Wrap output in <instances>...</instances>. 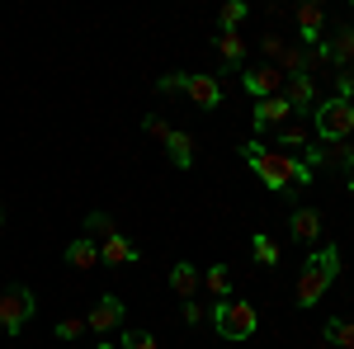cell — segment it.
Instances as JSON below:
<instances>
[{"label": "cell", "instance_id": "1", "mask_svg": "<svg viewBox=\"0 0 354 349\" xmlns=\"http://www.w3.org/2000/svg\"><path fill=\"white\" fill-rule=\"evenodd\" d=\"M241 156H245V165L265 180V189H274V194H293L298 185H312V165L293 161L288 151H270V147H260V142H245Z\"/></svg>", "mask_w": 354, "mask_h": 349}, {"label": "cell", "instance_id": "2", "mask_svg": "<svg viewBox=\"0 0 354 349\" xmlns=\"http://www.w3.org/2000/svg\"><path fill=\"white\" fill-rule=\"evenodd\" d=\"M335 274H340V245L312 250L302 260V274H298V307H317L326 297V288L335 283Z\"/></svg>", "mask_w": 354, "mask_h": 349}, {"label": "cell", "instance_id": "3", "mask_svg": "<svg viewBox=\"0 0 354 349\" xmlns=\"http://www.w3.org/2000/svg\"><path fill=\"white\" fill-rule=\"evenodd\" d=\"M213 330H218L222 340H250V335L260 330V312H255V302H236V297L213 302Z\"/></svg>", "mask_w": 354, "mask_h": 349}, {"label": "cell", "instance_id": "4", "mask_svg": "<svg viewBox=\"0 0 354 349\" xmlns=\"http://www.w3.org/2000/svg\"><path fill=\"white\" fill-rule=\"evenodd\" d=\"M317 133L326 137L330 147L335 142H345V137H354V104H345V100H322L317 104Z\"/></svg>", "mask_w": 354, "mask_h": 349}, {"label": "cell", "instance_id": "5", "mask_svg": "<svg viewBox=\"0 0 354 349\" xmlns=\"http://www.w3.org/2000/svg\"><path fill=\"white\" fill-rule=\"evenodd\" d=\"M33 307H38V302H33V293H28L24 283L5 288V293H0V330H5V335H19L28 326V317H33Z\"/></svg>", "mask_w": 354, "mask_h": 349}, {"label": "cell", "instance_id": "6", "mask_svg": "<svg viewBox=\"0 0 354 349\" xmlns=\"http://www.w3.org/2000/svg\"><path fill=\"white\" fill-rule=\"evenodd\" d=\"M123 312H128V307H123V297L104 293L100 302H95V307H90V317H85V326H90L95 335H113V330L123 326Z\"/></svg>", "mask_w": 354, "mask_h": 349}, {"label": "cell", "instance_id": "7", "mask_svg": "<svg viewBox=\"0 0 354 349\" xmlns=\"http://www.w3.org/2000/svg\"><path fill=\"white\" fill-rule=\"evenodd\" d=\"M241 85L255 100H274V95H283V71H279L274 62H265V66H250L241 76Z\"/></svg>", "mask_w": 354, "mask_h": 349}, {"label": "cell", "instance_id": "8", "mask_svg": "<svg viewBox=\"0 0 354 349\" xmlns=\"http://www.w3.org/2000/svg\"><path fill=\"white\" fill-rule=\"evenodd\" d=\"M95 245H100V265H137V260H142V250H137L123 232H109L104 241H95Z\"/></svg>", "mask_w": 354, "mask_h": 349}, {"label": "cell", "instance_id": "9", "mask_svg": "<svg viewBox=\"0 0 354 349\" xmlns=\"http://www.w3.org/2000/svg\"><path fill=\"white\" fill-rule=\"evenodd\" d=\"M293 15H298V28H302V48H317L322 43V28H326V10L317 0H302Z\"/></svg>", "mask_w": 354, "mask_h": 349}, {"label": "cell", "instance_id": "10", "mask_svg": "<svg viewBox=\"0 0 354 349\" xmlns=\"http://www.w3.org/2000/svg\"><path fill=\"white\" fill-rule=\"evenodd\" d=\"M330 66H354V24H340L330 38H322Z\"/></svg>", "mask_w": 354, "mask_h": 349}, {"label": "cell", "instance_id": "11", "mask_svg": "<svg viewBox=\"0 0 354 349\" xmlns=\"http://www.w3.org/2000/svg\"><path fill=\"white\" fill-rule=\"evenodd\" d=\"M288 236H293V241H322V213H317V208H293V217H288Z\"/></svg>", "mask_w": 354, "mask_h": 349}, {"label": "cell", "instance_id": "12", "mask_svg": "<svg viewBox=\"0 0 354 349\" xmlns=\"http://www.w3.org/2000/svg\"><path fill=\"white\" fill-rule=\"evenodd\" d=\"M185 95H189L198 109H218L222 104V81L218 76H189V81H185Z\"/></svg>", "mask_w": 354, "mask_h": 349}, {"label": "cell", "instance_id": "13", "mask_svg": "<svg viewBox=\"0 0 354 349\" xmlns=\"http://www.w3.org/2000/svg\"><path fill=\"white\" fill-rule=\"evenodd\" d=\"M198 283H203V274L189 265V260H180V265H170V293L180 297V302H194L198 293Z\"/></svg>", "mask_w": 354, "mask_h": 349}, {"label": "cell", "instance_id": "14", "mask_svg": "<svg viewBox=\"0 0 354 349\" xmlns=\"http://www.w3.org/2000/svg\"><path fill=\"white\" fill-rule=\"evenodd\" d=\"M293 109L283 95H274V100H255V133H265V128H283V118H288Z\"/></svg>", "mask_w": 354, "mask_h": 349}, {"label": "cell", "instance_id": "15", "mask_svg": "<svg viewBox=\"0 0 354 349\" xmlns=\"http://www.w3.org/2000/svg\"><path fill=\"white\" fill-rule=\"evenodd\" d=\"M283 100H288L293 113H298V109H312L317 104V85H312V76H288V81H283Z\"/></svg>", "mask_w": 354, "mask_h": 349}, {"label": "cell", "instance_id": "16", "mask_svg": "<svg viewBox=\"0 0 354 349\" xmlns=\"http://www.w3.org/2000/svg\"><path fill=\"white\" fill-rule=\"evenodd\" d=\"M165 151H170V165H175V170H189V165H194V137L180 133V128H170Z\"/></svg>", "mask_w": 354, "mask_h": 349}, {"label": "cell", "instance_id": "17", "mask_svg": "<svg viewBox=\"0 0 354 349\" xmlns=\"http://www.w3.org/2000/svg\"><path fill=\"white\" fill-rule=\"evenodd\" d=\"M66 265L71 269H95L100 265V245L90 241V236H76V241L66 245Z\"/></svg>", "mask_w": 354, "mask_h": 349}, {"label": "cell", "instance_id": "18", "mask_svg": "<svg viewBox=\"0 0 354 349\" xmlns=\"http://www.w3.org/2000/svg\"><path fill=\"white\" fill-rule=\"evenodd\" d=\"M245 15H250L245 0H227V5L218 10V28H222V33H236V28L245 24Z\"/></svg>", "mask_w": 354, "mask_h": 349}, {"label": "cell", "instance_id": "19", "mask_svg": "<svg viewBox=\"0 0 354 349\" xmlns=\"http://www.w3.org/2000/svg\"><path fill=\"white\" fill-rule=\"evenodd\" d=\"M203 288L218 297V302H227L232 297V274H227V265H213L208 274H203Z\"/></svg>", "mask_w": 354, "mask_h": 349}, {"label": "cell", "instance_id": "20", "mask_svg": "<svg viewBox=\"0 0 354 349\" xmlns=\"http://www.w3.org/2000/svg\"><path fill=\"white\" fill-rule=\"evenodd\" d=\"M218 57L227 62V71H232V66H241V57H245V38H236V33H222V38H218Z\"/></svg>", "mask_w": 354, "mask_h": 349}, {"label": "cell", "instance_id": "21", "mask_svg": "<svg viewBox=\"0 0 354 349\" xmlns=\"http://www.w3.org/2000/svg\"><path fill=\"white\" fill-rule=\"evenodd\" d=\"M326 340L340 349H354V321H345V317H330L326 321Z\"/></svg>", "mask_w": 354, "mask_h": 349}, {"label": "cell", "instance_id": "22", "mask_svg": "<svg viewBox=\"0 0 354 349\" xmlns=\"http://www.w3.org/2000/svg\"><path fill=\"white\" fill-rule=\"evenodd\" d=\"M250 255H255V265L274 269V265H279V241H270V236H265V232H260V236H255V241H250Z\"/></svg>", "mask_w": 354, "mask_h": 349}, {"label": "cell", "instance_id": "23", "mask_svg": "<svg viewBox=\"0 0 354 349\" xmlns=\"http://www.w3.org/2000/svg\"><path fill=\"white\" fill-rule=\"evenodd\" d=\"M109 232H118L109 213H90V217H85V236H90V241H104Z\"/></svg>", "mask_w": 354, "mask_h": 349}, {"label": "cell", "instance_id": "24", "mask_svg": "<svg viewBox=\"0 0 354 349\" xmlns=\"http://www.w3.org/2000/svg\"><path fill=\"white\" fill-rule=\"evenodd\" d=\"M85 330H90L85 317H62V321H57V340H81Z\"/></svg>", "mask_w": 354, "mask_h": 349}, {"label": "cell", "instance_id": "25", "mask_svg": "<svg viewBox=\"0 0 354 349\" xmlns=\"http://www.w3.org/2000/svg\"><path fill=\"white\" fill-rule=\"evenodd\" d=\"M335 100L354 104V66H340V76H335Z\"/></svg>", "mask_w": 354, "mask_h": 349}, {"label": "cell", "instance_id": "26", "mask_svg": "<svg viewBox=\"0 0 354 349\" xmlns=\"http://www.w3.org/2000/svg\"><path fill=\"white\" fill-rule=\"evenodd\" d=\"M118 345H123V349H156V340H151L147 330H123Z\"/></svg>", "mask_w": 354, "mask_h": 349}, {"label": "cell", "instance_id": "27", "mask_svg": "<svg viewBox=\"0 0 354 349\" xmlns=\"http://www.w3.org/2000/svg\"><path fill=\"white\" fill-rule=\"evenodd\" d=\"M279 147H302V151H307V147H312V142H307V128H279Z\"/></svg>", "mask_w": 354, "mask_h": 349}, {"label": "cell", "instance_id": "28", "mask_svg": "<svg viewBox=\"0 0 354 349\" xmlns=\"http://www.w3.org/2000/svg\"><path fill=\"white\" fill-rule=\"evenodd\" d=\"M185 81H189L185 71H165L161 81H156V90H161V95H175V90H185Z\"/></svg>", "mask_w": 354, "mask_h": 349}, {"label": "cell", "instance_id": "29", "mask_svg": "<svg viewBox=\"0 0 354 349\" xmlns=\"http://www.w3.org/2000/svg\"><path fill=\"white\" fill-rule=\"evenodd\" d=\"M142 133H147V137H161V142H165V137H170V123L156 118V113H147V118H142Z\"/></svg>", "mask_w": 354, "mask_h": 349}, {"label": "cell", "instance_id": "30", "mask_svg": "<svg viewBox=\"0 0 354 349\" xmlns=\"http://www.w3.org/2000/svg\"><path fill=\"white\" fill-rule=\"evenodd\" d=\"M180 317H185L189 326H198L203 321V307H198V302H180Z\"/></svg>", "mask_w": 354, "mask_h": 349}, {"label": "cell", "instance_id": "31", "mask_svg": "<svg viewBox=\"0 0 354 349\" xmlns=\"http://www.w3.org/2000/svg\"><path fill=\"white\" fill-rule=\"evenodd\" d=\"M265 57H283V38H274V33H270V38H265Z\"/></svg>", "mask_w": 354, "mask_h": 349}, {"label": "cell", "instance_id": "32", "mask_svg": "<svg viewBox=\"0 0 354 349\" xmlns=\"http://www.w3.org/2000/svg\"><path fill=\"white\" fill-rule=\"evenodd\" d=\"M345 185L354 189V156H350V161H345Z\"/></svg>", "mask_w": 354, "mask_h": 349}, {"label": "cell", "instance_id": "33", "mask_svg": "<svg viewBox=\"0 0 354 349\" xmlns=\"http://www.w3.org/2000/svg\"><path fill=\"white\" fill-rule=\"evenodd\" d=\"M95 349H113V340H100V345H95Z\"/></svg>", "mask_w": 354, "mask_h": 349}, {"label": "cell", "instance_id": "34", "mask_svg": "<svg viewBox=\"0 0 354 349\" xmlns=\"http://www.w3.org/2000/svg\"><path fill=\"white\" fill-rule=\"evenodd\" d=\"M0 227H5V208H0Z\"/></svg>", "mask_w": 354, "mask_h": 349}, {"label": "cell", "instance_id": "35", "mask_svg": "<svg viewBox=\"0 0 354 349\" xmlns=\"http://www.w3.org/2000/svg\"><path fill=\"white\" fill-rule=\"evenodd\" d=\"M317 349H330V345H317Z\"/></svg>", "mask_w": 354, "mask_h": 349}]
</instances>
